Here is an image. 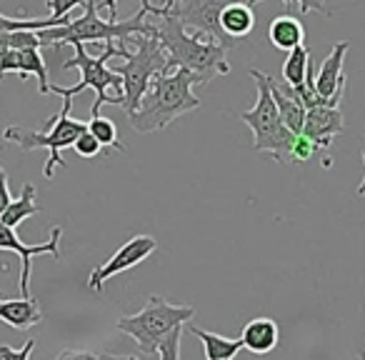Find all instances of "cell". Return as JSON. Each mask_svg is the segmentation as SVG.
Segmentation results:
<instances>
[{
	"mask_svg": "<svg viewBox=\"0 0 365 360\" xmlns=\"http://www.w3.org/2000/svg\"><path fill=\"white\" fill-rule=\"evenodd\" d=\"M153 26H155V36L168 56L165 71L185 68L195 76L198 86H208L213 78L230 73L228 48L208 38L205 33L185 31V26L173 16H158V23Z\"/></svg>",
	"mask_w": 365,
	"mask_h": 360,
	"instance_id": "6da1fadb",
	"label": "cell"
},
{
	"mask_svg": "<svg viewBox=\"0 0 365 360\" xmlns=\"http://www.w3.org/2000/svg\"><path fill=\"white\" fill-rule=\"evenodd\" d=\"M193 86H198V81L185 68L160 71L150 81V88L140 98L135 110L128 113L130 128L138 133H158L185 113L198 110L200 98L193 93Z\"/></svg>",
	"mask_w": 365,
	"mask_h": 360,
	"instance_id": "7a4b0ae2",
	"label": "cell"
},
{
	"mask_svg": "<svg viewBox=\"0 0 365 360\" xmlns=\"http://www.w3.org/2000/svg\"><path fill=\"white\" fill-rule=\"evenodd\" d=\"M86 13L81 18H71L63 26H51L41 28L38 38L43 46L63 48L73 46V43H120L125 46V41L130 36H155V26L148 23V11L140 6V11L128 21H118V18H108L103 21L98 16V3L96 0H86ZM128 48V46H125Z\"/></svg>",
	"mask_w": 365,
	"mask_h": 360,
	"instance_id": "3957f363",
	"label": "cell"
},
{
	"mask_svg": "<svg viewBox=\"0 0 365 360\" xmlns=\"http://www.w3.org/2000/svg\"><path fill=\"white\" fill-rule=\"evenodd\" d=\"M73 48H76V56H73L71 61L63 63V68H66V71H73V68H76V71L81 73V83L73 88L51 86V93L73 101L76 96H81L83 91L91 88V91L96 93V103H93L91 115H98L103 106H120L123 103V78L118 76L113 68H108V61H113V58H123V61H125V58L130 56V51L115 41L106 43V51H103L101 56H88L86 43H73Z\"/></svg>",
	"mask_w": 365,
	"mask_h": 360,
	"instance_id": "277c9868",
	"label": "cell"
},
{
	"mask_svg": "<svg viewBox=\"0 0 365 360\" xmlns=\"http://www.w3.org/2000/svg\"><path fill=\"white\" fill-rule=\"evenodd\" d=\"M195 308L193 305H178L170 300L160 298V295H150L143 305V310H138L135 315H123L118 318L115 328L120 333L130 335L138 343L140 353L135 358H158V348L160 343L178 328L193 320Z\"/></svg>",
	"mask_w": 365,
	"mask_h": 360,
	"instance_id": "5b68a950",
	"label": "cell"
},
{
	"mask_svg": "<svg viewBox=\"0 0 365 360\" xmlns=\"http://www.w3.org/2000/svg\"><path fill=\"white\" fill-rule=\"evenodd\" d=\"M250 78L258 86V101L250 110L238 113V118L245 125L253 130V150L258 153H268L273 155L278 163H293V143H295V133L288 130L283 125L278 115V108H275L273 93L268 86V76L260 71H250Z\"/></svg>",
	"mask_w": 365,
	"mask_h": 360,
	"instance_id": "8992f818",
	"label": "cell"
},
{
	"mask_svg": "<svg viewBox=\"0 0 365 360\" xmlns=\"http://www.w3.org/2000/svg\"><path fill=\"white\" fill-rule=\"evenodd\" d=\"M71 108H73V101L63 98V110H61V115H53L51 120H48V125H51L48 133L28 130V128H18V125H11L3 130V138H6L8 143H16L21 150L46 148V150L51 153L46 168H43V175H46L48 180H53L56 168H66V160H63V155H61L63 148H71L73 143H76V138L88 128V123L73 120Z\"/></svg>",
	"mask_w": 365,
	"mask_h": 360,
	"instance_id": "52a82bcc",
	"label": "cell"
},
{
	"mask_svg": "<svg viewBox=\"0 0 365 360\" xmlns=\"http://www.w3.org/2000/svg\"><path fill=\"white\" fill-rule=\"evenodd\" d=\"M135 43V51H130V56L125 58V63L113 71L123 78V103L120 108L128 113H133L140 103V98L145 96V91L150 88V81L160 71H165L168 56L163 51L158 36H130L125 41Z\"/></svg>",
	"mask_w": 365,
	"mask_h": 360,
	"instance_id": "ba28073f",
	"label": "cell"
},
{
	"mask_svg": "<svg viewBox=\"0 0 365 360\" xmlns=\"http://www.w3.org/2000/svg\"><path fill=\"white\" fill-rule=\"evenodd\" d=\"M230 3H235V0H163V6L150 3L143 8L148 11V16H173L185 26V31L205 33L220 46L233 48L235 41L225 36V31L220 28V13Z\"/></svg>",
	"mask_w": 365,
	"mask_h": 360,
	"instance_id": "9c48e42d",
	"label": "cell"
},
{
	"mask_svg": "<svg viewBox=\"0 0 365 360\" xmlns=\"http://www.w3.org/2000/svg\"><path fill=\"white\" fill-rule=\"evenodd\" d=\"M155 250H158V240L153 238V235H135V238H130L128 243H123L106 263H101L96 270H93L91 278H88V288L101 293L103 285H106L113 275L125 273V270L140 265L143 260L150 258Z\"/></svg>",
	"mask_w": 365,
	"mask_h": 360,
	"instance_id": "30bf717a",
	"label": "cell"
},
{
	"mask_svg": "<svg viewBox=\"0 0 365 360\" xmlns=\"http://www.w3.org/2000/svg\"><path fill=\"white\" fill-rule=\"evenodd\" d=\"M61 238H63V228H53L51 238L46 243L38 245H26L18 238L16 228L0 223V250H8V253H16L23 263L21 270V293L31 295V268H33V258L36 255H53L56 260H61Z\"/></svg>",
	"mask_w": 365,
	"mask_h": 360,
	"instance_id": "8fae6325",
	"label": "cell"
},
{
	"mask_svg": "<svg viewBox=\"0 0 365 360\" xmlns=\"http://www.w3.org/2000/svg\"><path fill=\"white\" fill-rule=\"evenodd\" d=\"M350 51V43L348 41H340L333 46V51L328 53V58L323 61L320 71L315 73V93L320 98L330 103V106H340L345 96V86H348V78H345V56Z\"/></svg>",
	"mask_w": 365,
	"mask_h": 360,
	"instance_id": "7c38bea8",
	"label": "cell"
},
{
	"mask_svg": "<svg viewBox=\"0 0 365 360\" xmlns=\"http://www.w3.org/2000/svg\"><path fill=\"white\" fill-rule=\"evenodd\" d=\"M8 73H18L21 78L36 76L38 93L48 96L51 93V81H48V66L41 56V48H6L0 53V78Z\"/></svg>",
	"mask_w": 365,
	"mask_h": 360,
	"instance_id": "4fadbf2b",
	"label": "cell"
},
{
	"mask_svg": "<svg viewBox=\"0 0 365 360\" xmlns=\"http://www.w3.org/2000/svg\"><path fill=\"white\" fill-rule=\"evenodd\" d=\"M345 130V120L340 106H318L305 110L303 135L318 145V150H328L333 140Z\"/></svg>",
	"mask_w": 365,
	"mask_h": 360,
	"instance_id": "5bb4252c",
	"label": "cell"
},
{
	"mask_svg": "<svg viewBox=\"0 0 365 360\" xmlns=\"http://www.w3.org/2000/svg\"><path fill=\"white\" fill-rule=\"evenodd\" d=\"M268 86H270V93H273L275 108H278V115H280V120H283V125L298 135V133L303 130V120H305L303 101H300L298 93H295L293 86H288V83H275L273 78L268 76Z\"/></svg>",
	"mask_w": 365,
	"mask_h": 360,
	"instance_id": "9a60e30c",
	"label": "cell"
},
{
	"mask_svg": "<svg viewBox=\"0 0 365 360\" xmlns=\"http://www.w3.org/2000/svg\"><path fill=\"white\" fill-rule=\"evenodd\" d=\"M0 320L16 330H28L41 323L43 310L33 295H23V298H13V300L0 298Z\"/></svg>",
	"mask_w": 365,
	"mask_h": 360,
	"instance_id": "2e32d148",
	"label": "cell"
},
{
	"mask_svg": "<svg viewBox=\"0 0 365 360\" xmlns=\"http://www.w3.org/2000/svg\"><path fill=\"white\" fill-rule=\"evenodd\" d=\"M240 338H243V348H248L250 353L265 355L270 350H275V345L280 340V330L273 318H253L243 328Z\"/></svg>",
	"mask_w": 365,
	"mask_h": 360,
	"instance_id": "e0dca14e",
	"label": "cell"
},
{
	"mask_svg": "<svg viewBox=\"0 0 365 360\" xmlns=\"http://www.w3.org/2000/svg\"><path fill=\"white\" fill-rule=\"evenodd\" d=\"M220 28L225 31V36L240 41V38L250 36L255 28V13L245 0H235L230 6L223 8L220 13Z\"/></svg>",
	"mask_w": 365,
	"mask_h": 360,
	"instance_id": "ac0fdd59",
	"label": "cell"
},
{
	"mask_svg": "<svg viewBox=\"0 0 365 360\" xmlns=\"http://www.w3.org/2000/svg\"><path fill=\"white\" fill-rule=\"evenodd\" d=\"M268 41L280 51H290L305 41V28L295 16H278L268 26Z\"/></svg>",
	"mask_w": 365,
	"mask_h": 360,
	"instance_id": "d6986e66",
	"label": "cell"
},
{
	"mask_svg": "<svg viewBox=\"0 0 365 360\" xmlns=\"http://www.w3.org/2000/svg\"><path fill=\"white\" fill-rule=\"evenodd\" d=\"M41 213V205L36 200V185L33 183H26L23 185V193L18 198H13L8 203V208L3 210L0 215V223L11 225V228H18L26 218H33V215Z\"/></svg>",
	"mask_w": 365,
	"mask_h": 360,
	"instance_id": "ffe728a7",
	"label": "cell"
},
{
	"mask_svg": "<svg viewBox=\"0 0 365 360\" xmlns=\"http://www.w3.org/2000/svg\"><path fill=\"white\" fill-rule=\"evenodd\" d=\"M190 333L198 335V338L203 340L205 358L208 360H230L243 350V338L230 340L218 333H210V330H200V328H195V325H190Z\"/></svg>",
	"mask_w": 365,
	"mask_h": 360,
	"instance_id": "44dd1931",
	"label": "cell"
},
{
	"mask_svg": "<svg viewBox=\"0 0 365 360\" xmlns=\"http://www.w3.org/2000/svg\"><path fill=\"white\" fill-rule=\"evenodd\" d=\"M310 61H313V56H310V51L303 46V43H300V46H295V48H290L288 58H285V63H283L285 83H288V86H293V88L303 86L305 76H308Z\"/></svg>",
	"mask_w": 365,
	"mask_h": 360,
	"instance_id": "7402d4cb",
	"label": "cell"
},
{
	"mask_svg": "<svg viewBox=\"0 0 365 360\" xmlns=\"http://www.w3.org/2000/svg\"><path fill=\"white\" fill-rule=\"evenodd\" d=\"M88 130L96 135V140L101 143L103 148H113V150H118V153H125V148H123L120 140H118V128L110 118H103L101 113H98V115H91Z\"/></svg>",
	"mask_w": 365,
	"mask_h": 360,
	"instance_id": "603a6c76",
	"label": "cell"
},
{
	"mask_svg": "<svg viewBox=\"0 0 365 360\" xmlns=\"http://www.w3.org/2000/svg\"><path fill=\"white\" fill-rule=\"evenodd\" d=\"M71 148H73V150H76L81 158H96V155H101V150H103V145L96 140V135H93V133L88 130V128L81 133V135L76 138V143H73Z\"/></svg>",
	"mask_w": 365,
	"mask_h": 360,
	"instance_id": "cb8c5ba5",
	"label": "cell"
},
{
	"mask_svg": "<svg viewBox=\"0 0 365 360\" xmlns=\"http://www.w3.org/2000/svg\"><path fill=\"white\" fill-rule=\"evenodd\" d=\"M46 6H48L51 18H56V21H66V18H71V13L76 11V8L86 6V0H48Z\"/></svg>",
	"mask_w": 365,
	"mask_h": 360,
	"instance_id": "d4e9b609",
	"label": "cell"
},
{
	"mask_svg": "<svg viewBox=\"0 0 365 360\" xmlns=\"http://www.w3.org/2000/svg\"><path fill=\"white\" fill-rule=\"evenodd\" d=\"M318 150V145H315L313 140H308V138L303 135V133H298L295 135V143H293V163H303L308 160V158H313V153Z\"/></svg>",
	"mask_w": 365,
	"mask_h": 360,
	"instance_id": "484cf974",
	"label": "cell"
},
{
	"mask_svg": "<svg viewBox=\"0 0 365 360\" xmlns=\"http://www.w3.org/2000/svg\"><path fill=\"white\" fill-rule=\"evenodd\" d=\"M36 348V340H28L23 348H11V345H0V360H28Z\"/></svg>",
	"mask_w": 365,
	"mask_h": 360,
	"instance_id": "4316f807",
	"label": "cell"
},
{
	"mask_svg": "<svg viewBox=\"0 0 365 360\" xmlns=\"http://www.w3.org/2000/svg\"><path fill=\"white\" fill-rule=\"evenodd\" d=\"M245 3L253 8V6H258L260 0H245ZM285 3H288V0H285ZM298 3H300V13H305V16H308V13H325V0H298Z\"/></svg>",
	"mask_w": 365,
	"mask_h": 360,
	"instance_id": "83f0119b",
	"label": "cell"
},
{
	"mask_svg": "<svg viewBox=\"0 0 365 360\" xmlns=\"http://www.w3.org/2000/svg\"><path fill=\"white\" fill-rule=\"evenodd\" d=\"M11 200H13V195H11V188H8V173L0 165V215H3V210L8 208Z\"/></svg>",
	"mask_w": 365,
	"mask_h": 360,
	"instance_id": "f1b7e54d",
	"label": "cell"
},
{
	"mask_svg": "<svg viewBox=\"0 0 365 360\" xmlns=\"http://www.w3.org/2000/svg\"><path fill=\"white\" fill-rule=\"evenodd\" d=\"M58 358H115V355L106 353H91V350H63Z\"/></svg>",
	"mask_w": 365,
	"mask_h": 360,
	"instance_id": "f546056e",
	"label": "cell"
},
{
	"mask_svg": "<svg viewBox=\"0 0 365 360\" xmlns=\"http://www.w3.org/2000/svg\"><path fill=\"white\" fill-rule=\"evenodd\" d=\"M143 6H150V0H140ZM98 8H108V13H110V18H118V8H115V0H103V3H98Z\"/></svg>",
	"mask_w": 365,
	"mask_h": 360,
	"instance_id": "4dcf8cb0",
	"label": "cell"
},
{
	"mask_svg": "<svg viewBox=\"0 0 365 360\" xmlns=\"http://www.w3.org/2000/svg\"><path fill=\"white\" fill-rule=\"evenodd\" d=\"M363 168H365V150H363ZM358 195H360V198H365V175H363V180H360V185H358Z\"/></svg>",
	"mask_w": 365,
	"mask_h": 360,
	"instance_id": "1f68e13d",
	"label": "cell"
},
{
	"mask_svg": "<svg viewBox=\"0 0 365 360\" xmlns=\"http://www.w3.org/2000/svg\"><path fill=\"white\" fill-rule=\"evenodd\" d=\"M0 298H3V295H0Z\"/></svg>",
	"mask_w": 365,
	"mask_h": 360,
	"instance_id": "d6a6232c",
	"label": "cell"
}]
</instances>
